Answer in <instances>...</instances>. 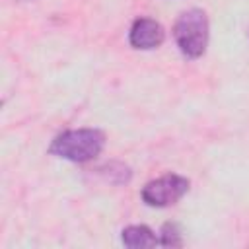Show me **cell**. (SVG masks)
<instances>
[{
    "instance_id": "5b68a950",
    "label": "cell",
    "mask_w": 249,
    "mask_h": 249,
    "mask_svg": "<svg viewBox=\"0 0 249 249\" xmlns=\"http://www.w3.org/2000/svg\"><path fill=\"white\" fill-rule=\"evenodd\" d=\"M123 243L130 249L154 247L158 245V237L148 226H128L123 230Z\"/></svg>"
},
{
    "instance_id": "3957f363",
    "label": "cell",
    "mask_w": 249,
    "mask_h": 249,
    "mask_svg": "<svg viewBox=\"0 0 249 249\" xmlns=\"http://www.w3.org/2000/svg\"><path fill=\"white\" fill-rule=\"evenodd\" d=\"M187 191H189V179L175 173H167L144 185L142 200L150 206H169L175 204Z\"/></svg>"
},
{
    "instance_id": "8992f818",
    "label": "cell",
    "mask_w": 249,
    "mask_h": 249,
    "mask_svg": "<svg viewBox=\"0 0 249 249\" xmlns=\"http://www.w3.org/2000/svg\"><path fill=\"white\" fill-rule=\"evenodd\" d=\"M160 245L163 247H181L183 241H181V231L175 224H165L160 231V239H158Z\"/></svg>"
},
{
    "instance_id": "7a4b0ae2",
    "label": "cell",
    "mask_w": 249,
    "mask_h": 249,
    "mask_svg": "<svg viewBox=\"0 0 249 249\" xmlns=\"http://www.w3.org/2000/svg\"><path fill=\"white\" fill-rule=\"evenodd\" d=\"M173 37L181 53L189 58H198L204 54L208 45V18L202 10L193 8L183 12L173 27Z\"/></svg>"
},
{
    "instance_id": "6da1fadb",
    "label": "cell",
    "mask_w": 249,
    "mask_h": 249,
    "mask_svg": "<svg viewBox=\"0 0 249 249\" xmlns=\"http://www.w3.org/2000/svg\"><path fill=\"white\" fill-rule=\"evenodd\" d=\"M105 146V134L97 128H76V130H66L58 134L53 144L49 146V152L53 156L84 163L101 154Z\"/></svg>"
},
{
    "instance_id": "277c9868",
    "label": "cell",
    "mask_w": 249,
    "mask_h": 249,
    "mask_svg": "<svg viewBox=\"0 0 249 249\" xmlns=\"http://www.w3.org/2000/svg\"><path fill=\"white\" fill-rule=\"evenodd\" d=\"M165 39V31L161 27L160 21L152 19V18H140L132 23L130 33H128V41L134 49H142V51H150L156 49L163 43Z\"/></svg>"
}]
</instances>
